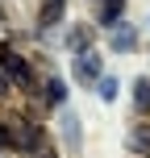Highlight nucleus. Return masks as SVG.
I'll list each match as a JSON object with an SVG mask.
<instances>
[{"label":"nucleus","mask_w":150,"mask_h":158,"mask_svg":"<svg viewBox=\"0 0 150 158\" xmlns=\"http://www.w3.org/2000/svg\"><path fill=\"white\" fill-rule=\"evenodd\" d=\"M71 75H75L84 87H96V83H100V75H104L100 54H96V50H84V54H75V58H71Z\"/></svg>","instance_id":"nucleus-3"},{"label":"nucleus","mask_w":150,"mask_h":158,"mask_svg":"<svg viewBox=\"0 0 150 158\" xmlns=\"http://www.w3.org/2000/svg\"><path fill=\"white\" fill-rule=\"evenodd\" d=\"M121 13H125V0H100V13H96V25L113 29V25H121Z\"/></svg>","instance_id":"nucleus-6"},{"label":"nucleus","mask_w":150,"mask_h":158,"mask_svg":"<svg viewBox=\"0 0 150 158\" xmlns=\"http://www.w3.org/2000/svg\"><path fill=\"white\" fill-rule=\"evenodd\" d=\"M92 42H96V29H92V25H71V29H67V50H71V54L92 50Z\"/></svg>","instance_id":"nucleus-4"},{"label":"nucleus","mask_w":150,"mask_h":158,"mask_svg":"<svg viewBox=\"0 0 150 158\" xmlns=\"http://www.w3.org/2000/svg\"><path fill=\"white\" fill-rule=\"evenodd\" d=\"M134 112H150V79H138L134 83Z\"/></svg>","instance_id":"nucleus-11"},{"label":"nucleus","mask_w":150,"mask_h":158,"mask_svg":"<svg viewBox=\"0 0 150 158\" xmlns=\"http://www.w3.org/2000/svg\"><path fill=\"white\" fill-rule=\"evenodd\" d=\"M8 87H13V83H8V79H4V71H0V96H4Z\"/></svg>","instance_id":"nucleus-13"},{"label":"nucleus","mask_w":150,"mask_h":158,"mask_svg":"<svg viewBox=\"0 0 150 158\" xmlns=\"http://www.w3.org/2000/svg\"><path fill=\"white\" fill-rule=\"evenodd\" d=\"M125 142H129V150H134V154L150 158V125H134V129H129V137H125Z\"/></svg>","instance_id":"nucleus-8"},{"label":"nucleus","mask_w":150,"mask_h":158,"mask_svg":"<svg viewBox=\"0 0 150 158\" xmlns=\"http://www.w3.org/2000/svg\"><path fill=\"white\" fill-rule=\"evenodd\" d=\"M96 92H100V100H117V79H113V75H100V83H96Z\"/></svg>","instance_id":"nucleus-12"},{"label":"nucleus","mask_w":150,"mask_h":158,"mask_svg":"<svg viewBox=\"0 0 150 158\" xmlns=\"http://www.w3.org/2000/svg\"><path fill=\"white\" fill-rule=\"evenodd\" d=\"M67 13V0H42V13H38V25L42 29H50V25H58Z\"/></svg>","instance_id":"nucleus-7"},{"label":"nucleus","mask_w":150,"mask_h":158,"mask_svg":"<svg viewBox=\"0 0 150 158\" xmlns=\"http://www.w3.org/2000/svg\"><path fill=\"white\" fill-rule=\"evenodd\" d=\"M0 71H4L8 83H17V87H33V67H29V58H21L13 46H0Z\"/></svg>","instance_id":"nucleus-2"},{"label":"nucleus","mask_w":150,"mask_h":158,"mask_svg":"<svg viewBox=\"0 0 150 158\" xmlns=\"http://www.w3.org/2000/svg\"><path fill=\"white\" fill-rule=\"evenodd\" d=\"M0 146H13L17 154L50 158V142H46V133H42V125H33L21 112H0Z\"/></svg>","instance_id":"nucleus-1"},{"label":"nucleus","mask_w":150,"mask_h":158,"mask_svg":"<svg viewBox=\"0 0 150 158\" xmlns=\"http://www.w3.org/2000/svg\"><path fill=\"white\" fill-rule=\"evenodd\" d=\"M113 50H117V54L138 50V29L134 25H113Z\"/></svg>","instance_id":"nucleus-5"},{"label":"nucleus","mask_w":150,"mask_h":158,"mask_svg":"<svg viewBox=\"0 0 150 158\" xmlns=\"http://www.w3.org/2000/svg\"><path fill=\"white\" fill-rule=\"evenodd\" d=\"M63 133H67V150H79V117H75V112L71 108H63Z\"/></svg>","instance_id":"nucleus-9"},{"label":"nucleus","mask_w":150,"mask_h":158,"mask_svg":"<svg viewBox=\"0 0 150 158\" xmlns=\"http://www.w3.org/2000/svg\"><path fill=\"white\" fill-rule=\"evenodd\" d=\"M46 104H54V108H63V104H67V83H63L58 75L46 79Z\"/></svg>","instance_id":"nucleus-10"}]
</instances>
